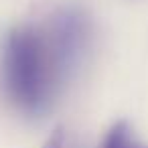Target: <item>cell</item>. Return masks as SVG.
I'll return each instance as SVG.
<instances>
[{"mask_svg":"<svg viewBox=\"0 0 148 148\" xmlns=\"http://www.w3.org/2000/svg\"><path fill=\"white\" fill-rule=\"evenodd\" d=\"M4 83L16 108L29 116L49 110L57 73L47 49L45 35L33 27H16L4 43Z\"/></svg>","mask_w":148,"mask_h":148,"instance_id":"6da1fadb","label":"cell"},{"mask_svg":"<svg viewBox=\"0 0 148 148\" xmlns=\"http://www.w3.org/2000/svg\"><path fill=\"white\" fill-rule=\"evenodd\" d=\"M89 18L79 8H63L59 10L49 27L47 49L57 73V79H63L71 75L83 61L87 47H89Z\"/></svg>","mask_w":148,"mask_h":148,"instance_id":"7a4b0ae2","label":"cell"},{"mask_svg":"<svg viewBox=\"0 0 148 148\" xmlns=\"http://www.w3.org/2000/svg\"><path fill=\"white\" fill-rule=\"evenodd\" d=\"M101 148H148V146H144V144H140L132 138L130 128H128L126 122H116L108 130Z\"/></svg>","mask_w":148,"mask_h":148,"instance_id":"3957f363","label":"cell"},{"mask_svg":"<svg viewBox=\"0 0 148 148\" xmlns=\"http://www.w3.org/2000/svg\"><path fill=\"white\" fill-rule=\"evenodd\" d=\"M63 142H65V132H63L61 126H57V128L49 134V138L45 140V144H43L41 148H63Z\"/></svg>","mask_w":148,"mask_h":148,"instance_id":"277c9868","label":"cell"}]
</instances>
